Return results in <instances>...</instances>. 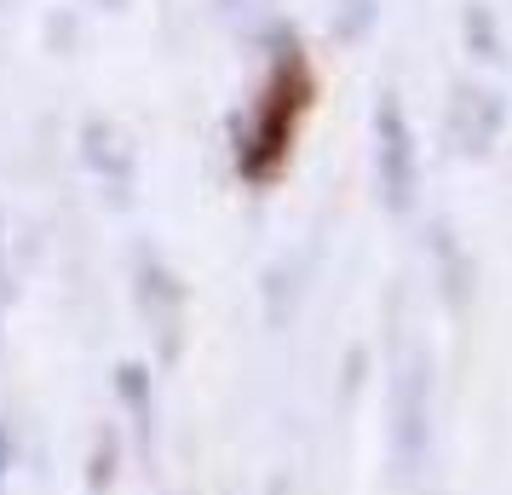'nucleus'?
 <instances>
[{
  "label": "nucleus",
  "mask_w": 512,
  "mask_h": 495,
  "mask_svg": "<svg viewBox=\"0 0 512 495\" xmlns=\"http://www.w3.org/2000/svg\"><path fill=\"white\" fill-rule=\"evenodd\" d=\"M0 455H12V444H6V432H0ZM0 472H6V467H0Z\"/></svg>",
  "instance_id": "obj_1"
}]
</instances>
